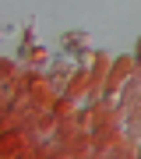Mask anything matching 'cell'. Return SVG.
<instances>
[{"label": "cell", "instance_id": "obj_1", "mask_svg": "<svg viewBox=\"0 0 141 159\" xmlns=\"http://www.w3.org/2000/svg\"><path fill=\"white\" fill-rule=\"evenodd\" d=\"M64 46H67V50H81V46H85V35H81V32L64 35Z\"/></svg>", "mask_w": 141, "mask_h": 159}]
</instances>
